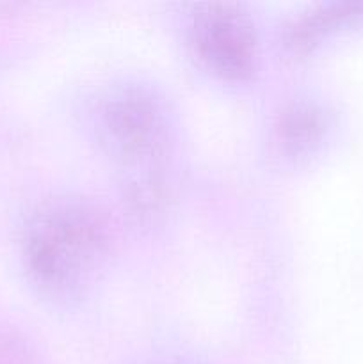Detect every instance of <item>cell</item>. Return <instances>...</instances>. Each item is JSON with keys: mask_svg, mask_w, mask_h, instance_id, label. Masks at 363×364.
Here are the masks:
<instances>
[{"mask_svg": "<svg viewBox=\"0 0 363 364\" xmlns=\"http://www.w3.org/2000/svg\"><path fill=\"white\" fill-rule=\"evenodd\" d=\"M107 252L103 224L71 199L48 203L25 231V258L36 283L56 297H75L91 283Z\"/></svg>", "mask_w": 363, "mask_h": 364, "instance_id": "6da1fadb", "label": "cell"}, {"mask_svg": "<svg viewBox=\"0 0 363 364\" xmlns=\"http://www.w3.org/2000/svg\"><path fill=\"white\" fill-rule=\"evenodd\" d=\"M103 141L127 162H148L166 142L164 107L144 87H127L105 103L102 112Z\"/></svg>", "mask_w": 363, "mask_h": 364, "instance_id": "7a4b0ae2", "label": "cell"}, {"mask_svg": "<svg viewBox=\"0 0 363 364\" xmlns=\"http://www.w3.org/2000/svg\"><path fill=\"white\" fill-rule=\"evenodd\" d=\"M194 46L216 73L242 78L253 71L255 32L244 14L228 6L206 7L194 21Z\"/></svg>", "mask_w": 363, "mask_h": 364, "instance_id": "3957f363", "label": "cell"}, {"mask_svg": "<svg viewBox=\"0 0 363 364\" xmlns=\"http://www.w3.org/2000/svg\"><path fill=\"white\" fill-rule=\"evenodd\" d=\"M324 132V119L319 110L312 107L295 109L285 121V141L298 148H308L317 142Z\"/></svg>", "mask_w": 363, "mask_h": 364, "instance_id": "277c9868", "label": "cell"}]
</instances>
